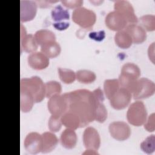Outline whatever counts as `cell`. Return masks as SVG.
<instances>
[{
	"mask_svg": "<svg viewBox=\"0 0 155 155\" xmlns=\"http://www.w3.org/2000/svg\"><path fill=\"white\" fill-rule=\"evenodd\" d=\"M68 103L67 111L77 114L81 120V127H84L94 120L96 105L103 102L104 96L101 88L91 91L79 89L64 93Z\"/></svg>",
	"mask_w": 155,
	"mask_h": 155,
	"instance_id": "6da1fadb",
	"label": "cell"
},
{
	"mask_svg": "<svg viewBox=\"0 0 155 155\" xmlns=\"http://www.w3.org/2000/svg\"><path fill=\"white\" fill-rule=\"evenodd\" d=\"M140 75V70L137 65L131 62L124 64L118 79L120 87L128 90L131 93Z\"/></svg>",
	"mask_w": 155,
	"mask_h": 155,
	"instance_id": "7a4b0ae2",
	"label": "cell"
},
{
	"mask_svg": "<svg viewBox=\"0 0 155 155\" xmlns=\"http://www.w3.org/2000/svg\"><path fill=\"white\" fill-rule=\"evenodd\" d=\"M20 87L27 90L32 94L35 103L41 102L45 97V84L39 76L21 79Z\"/></svg>",
	"mask_w": 155,
	"mask_h": 155,
	"instance_id": "3957f363",
	"label": "cell"
},
{
	"mask_svg": "<svg viewBox=\"0 0 155 155\" xmlns=\"http://www.w3.org/2000/svg\"><path fill=\"white\" fill-rule=\"evenodd\" d=\"M147 118V111L144 103L137 101L132 103L127 112V119L128 122L136 127L143 125Z\"/></svg>",
	"mask_w": 155,
	"mask_h": 155,
	"instance_id": "277c9868",
	"label": "cell"
},
{
	"mask_svg": "<svg viewBox=\"0 0 155 155\" xmlns=\"http://www.w3.org/2000/svg\"><path fill=\"white\" fill-rule=\"evenodd\" d=\"M72 20L81 27L90 29L96 22V15L93 10L81 6L73 10Z\"/></svg>",
	"mask_w": 155,
	"mask_h": 155,
	"instance_id": "5b68a950",
	"label": "cell"
},
{
	"mask_svg": "<svg viewBox=\"0 0 155 155\" xmlns=\"http://www.w3.org/2000/svg\"><path fill=\"white\" fill-rule=\"evenodd\" d=\"M155 84L151 80L147 78L138 79L131 93L134 99L148 98L154 94Z\"/></svg>",
	"mask_w": 155,
	"mask_h": 155,
	"instance_id": "8992f818",
	"label": "cell"
},
{
	"mask_svg": "<svg viewBox=\"0 0 155 155\" xmlns=\"http://www.w3.org/2000/svg\"><path fill=\"white\" fill-rule=\"evenodd\" d=\"M47 107L51 115L61 117L68 109V103L65 97L60 94H55L49 98Z\"/></svg>",
	"mask_w": 155,
	"mask_h": 155,
	"instance_id": "52a82bcc",
	"label": "cell"
},
{
	"mask_svg": "<svg viewBox=\"0 0 155 155\" xmlns=\"http://www.w3.org/2000/svg\"><path fill=\"white\" fill-rule=\"evenodd\" d=\"M114 9L126 19L128 24H137L138 22V18L134 13V8L129 1L125 0L115 1Z\"/></svg>",
	"mask_w": 155,
	"mask_h": 155,
	"instance_id": "ba28073f",
	"label": "cell"
},
{
	"mask_svg": "<svg viewBox=\"0 0 155 155\" xmlns=\"http://www.w3.org/2000/svg\"><path fill=\"white\" fill-rule=\"evenodd\" d=\"M108 130L111 137L119 141L127 140L131 134L130 126L123 121H114L110 123Z\"/></svg>",
	"mask_w": 155,
	"mask_h": 155,
	"instance_id": "9c48e42d",
	"label": "cell"
},
{
	"mask_svg": "<svg viewBox=\"0 0 155 155\" xmlns=\"http://www.w3.org/2000/svg\"><path fill=\"white\" fill-rule=\"evenodd\" d=\"M132 94L127 89L120 87L117 91L109 99L111 106L116 110L126 108L131 100Z\"/></svg>",
	"mask_w": 155,
	"mask_h": 155,
	"instance_id": "30bf717a",
	"label": "cell"
},
{
	"mask_svg": "<svg viewBox=\"0 0 155 155\" xmlns=\"http://www.w3.org/2000/svg\"><path fill=\"white\" fill-rule=\"evenodd\" d=\"M24 145L25 149L28 153L31 154L39 153L42 150V134L37 132L28 133L24 139Z\"/></svg>",
	"mask_w": 155,
	"mask_h": 155,
	"instance_id": "8fae6325",
	"label": "cell"
},
{
	"mask_svg": "<svg viewBox=\"0 0 155 155\" xmlns=\"http://www.w3.org/2000/svg\"><path fill=\"white\" fill-rule=\"evenodd\" d=\"M83 143L87 150L97 151L101 145V137L97 130L92 127L86 128L83 133Z\"/></svg>",
	"mask_w": 155,
	"mask_h": 155,
	"instance_id": "7c38bea8",
	"label": "cell"
},
{
	"mask_svg": "<svg viewBox=\"0 0 155 155\" xmlns=\"http://www.w3.org/2000/svg\"><path fill=\"white\" fill-rule=\"evenodd\" d=\"M105 22L109 29L117 31L124 30L128 24L126 19L115 10L110 12L107 15Z\"/></svg>",
	"mask_w": 155,
	"mask_h": 155,
	"instance_id": "4fadbf2b",
	"label": "cell"
},
{
	"mask_svg": "<svg viewBox=\"0 0 155 155\" xmlns=\"http://www.w3.org/2000/svg\"><path fill=\"white\" fill-rule=\"evenodd\" d=\"M38 4L36 1L21 0L20 1V20L21 22L31 21L37 12Z\"/></svg>",
	"mask_w": 155,
	"mask_h": 155,
	"instance_id": "5bb4252c",
	"label": "cell"
},
{
	"mask_svg": "<svg viewBox=\"0 0 155 155\" xmlns=\"http://www.w3.org/2000/svg\"><path fill=\"white\" fill-rule=\"evenodd\" d=\"M20 47L21 53L23 51L27 53L35 52L38 47L35 36L32 34H27L25 28L21 24V39Z\"/></svg>",
	"mask_w": 155,
	"mask_h": 155,
	"instance_id": "9a60e30c",
	"label": "cell"
},
{
	"mask_svg": "<svg viewBox=\"0 0 155 155\" xmlns=\"http://www.w3.org/2000/svg\"><path fill=\"white\" fill-rule=\"evenodd\" d=\"M28 65L35 70H43L49 65V58L41 51H35L30 53L27 58Z\"/></svg>",
	"mask_w": 155,
	"mask_h": 155,
	"instance_id": "2e32d148",
	"label": "cell"
},
{
	"mask_svg": "<svg viewBox=\"0 0 155 155\" xmlns=\"http://www.w3.org/2000/svg\"><path fill=\"white\" fill-rule=\"evenodd\" d=\"M131 36L133 42L134 44H141L147 39L146 31L137 24H130L124 29Z\"/></svg>",
	"mask_w": 155,
	"mask_h": 155,
	"instance_id": "e0dca14e",
	"label": "cell"
},
{
	"mask_svg": "<svg viewBox=\"0 0 155 155\" xmlns=\"http://www.w3.org/2000/svg\"><path fill=\"white\" fill-rule=\"evenodd\" d=\"M78 136L74 130L66 128L61 133L60 142L63 147L67 149H73L76 145Z\"/></svg>",
	"mask_w": 155,
	"mask_h": 155,
	"instance_id": "ac0fdd59",
	"label": "cell"
},
{
	"mask_svg": "<svg viewBox=\"0 0 155 155\" xmlns=\"http://www.w3.org/2000/svg\"><path fill=\"white\" fill-rule=\"evenodd\" d=\"M35 103L32 94L27 90L20 87V108L24 113L29 112Z\"/></svg>",
	"mask_w": 155,
	"mask_h": 155,
	"instance_id": "d6986e66",
	"label": "cell"
},
{
	"mask_svg": "<svg viewBox=\"0 0 155 155\" xmlns=\"http://www.w3.org/2000/svg\"><path fill=\"white\" fill-rule=\"evenodd\" d=\"M62 124L67 128L76 130L81 127V120L79 116L75 113L67 111L61 117Z\"/></svg>",
	"mask_w": 155,
	"mask_h": 155,
	"instance_id": "ffe728a7",
	"label": "cell"
},
{
	"mask_svg": "<svg viewBox=\"0 0 155 155\" xmlns=\"http://www.w3.org/2000/svg\"><path fill=\"white\" fill-rule=\"evenodd\" d=\"M42 153H48L52 151L58 143V139L52 132H45L42 134Z\"/></svg>",
	"mask_w": 155,
	"mask_h": 155,
	"instance_id": "44dd1931",
	"label": "cell"
},
{
	"mask_svg": "<svg viewBox=\"0 0 155 155\" xmlns=\"http://www.w3.org/2000/svg\"><path fill=\"white\" fill-rule=\"evenodd\" d=\"M61 51V46L56 41L46 43L41 46V51L48 58H53L58 56Z\"/></svg>",
	"mask_w": 155,
	"mask_h": 155,
	"instance_id": "7402d4cb",
	"label": "cell"
},
{
	"mask_svg": "<svg viewBox=\"0 0 155 155\" xmlns=\"http://www.w3.org/2000/svg\"><path fill=\"white\" fill-rule=\"evenodd\" d=\"M35 38L38 45H42L46 43L56 41V36L51 30L47 29L39 30L35 33Z\"/></svg>",
	"mask_w": 155,
	"mask_h": 155,
	"instance_id": "603a6c76",
	"label": "cell"
},
{
	"mask_svg": "<svg viewBox=\"0 0 155 155\" xmlns=\"http://www.w3.org/2000/svg\"><path fill=\"white\" fill-rule=\"evenodd\" d=\"M114 41L118 47L124 49L128 48L133 43L131 36L125 30L116 32L114 35Z\"/></svg>",
	"mask_w": 155,
	"mask_h": 155,
	"instance_id": "cb8c5ba5",
	"label": "cell"
},
{
	"mask_svg": "<svg viewBox=\"0 0 155 155\" xmlns=\"http://www.w3.org/2000/svg\"><path fill=\"white\" fill-rule=\"evenodd\" d=\"M118 79H106L104 83V90L106 97L110 99L119 89Z\"/></svg>",
	"mask_w": 155,
	"mask_h": 155,
	"instance_id": "d4e9b609",
	"label": "cell"
},
{
	"mask_svg": "<svg viewBox=\"0 0 155 155\" xmlns=\"http://www.w3.org/2000/svg\"><path fill=\"white\" fill-rule=\"evenodd\" d=\"M76 78L81 83L91 84L96 79V74L88 70H79L76 73Z\"/></svg>",
	"mask_w": 155,
	"mask_h": 155,
	"instance_id": "484cf974",
	"label": "cell"
},
{
	"mask_svg": "<svg viewBox=\"0 0 155 155\" xmlns=\"http://www.w3.org/2000/svg\"><path fill=\"white\" fill-rule=\"evenodd\" d=\"M51 18L53 21L57 22L63 20L69 19L70 14L68 10L65 9L61 5H58L53 8L51 12Z\"/></svg>",
	"mask_w": 155,
	"mask_h": 155,
	"instance_id": "4316f807",
	"label": "cell"
},
{
	"mask_svg": "<svg viewBox=\"0 0 155 155\" xmlns=\"http://www.w3.org/2000/svg\"><path fill=\"white\" fill-rule=\"evenodd\" d=\"M45 97L50 98L53 95L60 94L62 91L61 84L56 81H50L45 83Z\"/></svg>",
	"mask_w": 155,
	"mask_h": 155,
	"instance_id": "83f0119b",
	"label": "cell"
},
{
	"mask_svg": "<svg viewBox=\"0 0 155 155\" xmlns=\"http://www.w3.org/2000/svg\"><path fill=\"white\" fill-rule=\"evenodd\" d=\"M140 26L148 31H152L155 30V16L153 15H145L138 19Z\"/></svg>",
	"mask_w": 155,
	"mask_h": 155,
	"instance_id": "f1b7e54d",
	"label": "cell"
},
{
	"mask_svg": "<svg viewBox=\"0 0 155 155\" xmlns=\"http://www.w3.org/2000/svg\"><path fill=\"white\" fill-rule=\"evenodd\" d=\"M58 73L60 79L65 84H71L76 79V73L72 70L64 68H59Z\"/></svg>",
	"mask_w": 155,
	"mask_h": 155,
	"instance_id": "f546056e",
	"label": "cell"
},
{
	"mask_svg": "<svg viewBox=\"0 0 155 155\" xmlns=\"http://www.w3.org/2000/svg\"><path fill=\"white\" fill-rule=\"evenodd\" d=\"M107 110L104 104L102 103V102H97L95 107L94 120L100 123H103L107 119Z\"/></svg>",
	"mask_w": 155,
	"mask_h": 155,
	"instance_id": "4dcf8cb0",
	"label": "cell"
},
{
	"mask_svg": "<svg viewBox=\"0 0 155 155\" xmlns=\"http://www.w3.org/2000/svg\"><path fill=\"white\" fill-rule=\"evenodd\" d=\"M141 150L147 154H152L155 150V136L151 134L148 136L141 143Z\"/></svg>",
	"mask_w": 155,
	"mask_h": 155,
	"instance_id": "1f68e13d",
	"label": "cell"
},
{
	"mask_svg": "<svg viewBox=\"0 0 155 155\" xmlns=\"http://www.w3.org/2000/svg\"><path fill=\"white\" fill-rule=\"evenodd\" d=\"M62 122L61 120V117L55 116L51 115L48 120V127L50 130L53 133L59 131L62 127Z\"/></svg>",
	"mask_w": 155,
	"mask_h": 155,
	"instance_id": "d6a6232c",
	"label": "cell"
},
{
	"mask_svg": "<svg viewBox=\"0 0 155 155\" xmlns=\"http://www.w3.org/2000/svg\"><path fill=\"white\" fill-rule=\"evenodd\" d=\"M154 116L155 114L154 113H151L148 117L147 118L145 122L143 124L144 128L149 132H153L154 131Z\"/></svg>",
	"mask_w": 155,
	"mask_h": 155,
	"instance_id": "836d02e7",
	"label": "cell"
},
{
	"mask_svg": "<svg viewBox=\"0 0 155 155\" xmlns=\"http://www.w3.org/2000/svg\"><path fill=\"white\" fill-rule=\"evenodd\" d=\"M61 2L65 7L70 8H76L80 7L84 2L82 0H63L61 1Z\"/></svg>",
	"mask_w": 155,
	"mask_h": 155,
	"instance_id": "e575fe53",
	"label": "cell"
},
{
	"mask_svg": "<svg viewBox=\"0 0 155 155\" xmlns=\"http://www.w3.org/2000/svg\"><path fill=\"white\" fill-rule=\"evenodd\" d=\"M89 37L93 40L96 41H101L105 37V33L104 30L99 31H93L89 33Z\"/></svg>",
	"mask_w": 155,
	"mask_h": 155,
	"instance_id": "d590c367",
	"label": "cell"
},
{
	"mask_svg": "<svg viewBox=\"0 0 155 155\" xmlns=\"http://www.w3.org/2000/svg\"><path fill=\"white\" fill-rule=\"evenodd\" d=\"M53 25L56 29L58 30H64L69 27L70 23L67 22H59L54 23Z\"/></svg>",
	"mask_w": 155,
	"mask_h": 155,
	"instance_id": "8d00e7d4",
	"label": "cell"
},
{
	"mask_svg": "<svg viewBox=\"0 0 155 155\" xmlns=\"http://www.w3.org/2000/svg\"><path fill=\"white\" fill-rule=\"evenodd\" d=\"M148 54L150 59H151L153 63L154 64V42L152 43V44L149 46L148 50Z\"/></svg>",
	"mask_w": 155,
	"mask_h": 155,
	"instance_id": "74e56055",
	"label": "cell"
},
{
	"mask_svg": "<svg viewBox=\"0 0 155 155\" xmlns=\"http://www.w3.org/2000/svg\"><path fill=\"white\" fill-rule=\"evenodd\" d=\"M38 5H39L40 7H50L51 5H50V3H54V2H58L57 1H36Z\"/></svg>",
	"mask_w": 155,
	"mask_h": 155,
	"instance_id": "f35d334b",
	"label": "cell"
}]
</instances>
